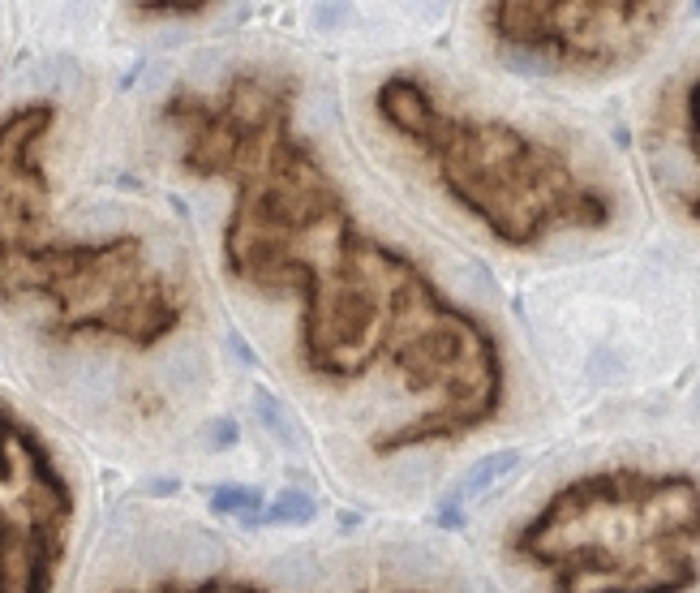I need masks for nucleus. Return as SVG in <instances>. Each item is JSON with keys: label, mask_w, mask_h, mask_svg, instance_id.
Here are the masks:
<instances>
[{"label": "nucleus", "mask_w": 700, "mask_h": 593, "mask_svg": "<svg viewBox=\"0 0 700 593\" xmlns=\"http://www.w3.org/2000/svg\"><path fill=\"white\" fill-rule=\"evenodd\" d=\"M224 559H228V550H224V542H219L215 533L194 529V533H185V538L177 542V568H185V572L215 577V572L224 568Z\"/></svg>", "instance_id": "obj_9"}, {"label": "nucleus", "mask_w": 700, "mask_h": 593, "mask_svg": "<svg viewBox=\"0 0 700 593\" xmlns=\"http://www.w3.org/2000/svg\"><path fill=\"white\" fill-rule=\"evenodd\" d=\"M378 112L387 116L395 130L413 133V138H434V130H439V116H434V103H430V95H425L417 83H404V78H391V83H383V91H378Z\"/></svg>", "instance_id": "obj_4"}, {"label": "nucleus", "mask_w": 700, "mask_h": 593, "mask_svg": "<svg viewBox=\"0 0 700 593\" xmlns=\"http://www.w3.org/2000/svg\"><path fill=\"white\" fill-rule=\"evenodd\" d=\"M439 525H447V529H460V525H464V516H460V511L452 508V503H447V508L439 511Z\"/></svg>", "instance_id": "obj_28"}, {"label": "nucleus", "mask_w": 700, "mask_h": 593, "mask_svg": "<svg viewBox=\"0 0 700 593\" xmlns=\"http://www.w3.org/2000/svg\"><path fill=\"white\" fill-rule=\"evenodd\" d=\"M318 516V503H314L310 491H297V486H284V491L271 499V508L262 511L267 525H310Z\"/></svg>", "instance_id": "obj_11"}, {"label": "nucleus", "mask_w": 700, "mask_h": 593, "mask_svg": "<svg viewBox=\"0 0 700 593\" xmlns=\"http://www.w3.org/2000/svg\"><path fill=\"white\" fill-rule=\"evenodd\" d=\"M237 439H241V426H237L232 417H215V422H211V447H215V452H228V447H237Z\"/></svg>", "instance_id": "obj_22"}, {"label": "nucleus", "mask_w": 700, "mask_h": 593, "mask_svg": "<svg viewBox=\"0 0 700 593\" xmlns=\"http://www.w3.org/2000/svg\"><path fill=\"white\" fill-rule=\"evenodd\" d=\"M520 464V452L516 447H503V452H486V456H477V461L460 473V481H456V491H452V499L447 503H472V499H481V494L494 486L499 478H507L511 469Z\"/></svg>", "instance_id": "obj_7"}, {"label": "nucleus", "mask_w": 700, "mask_h": 593, "mask_svg": "<svg viewBox=\"0 0 700 593\" xmlns=\"http://www.w3.org/2000/svg\"><path fill=\"white\" fill-rule=\"evenodd\" d=\"M588 379L593 383H623V370H619V357L610 348H598L588 357Z\"/></svg>", "instance_id": "obj_20"}, {"label": "nucleus", "mask_w": 700, "mask_h": 593, "mask_svg": "<svg viewBox=\"0 0 700 593\" xmlns=\"http://www.w3.org/2000/svg\"><path fill=\"white\" fill-rule=\"evenodd\" d=\"M147 491L155 494V499H168V494H177V491H180V481H177V478H155V481L147 486Z\"/></svg>", "instance_id": "obj_26"}, {"label": "nucleus", "mask_w": 700, "mask_h": 593, "mask_svg": "<svg viewBox=\"0 0 700 593\" xmlns=\"http://www.w3.org/2000/svg\"><path fill=\"white\" fill-rule=\"evenodd\" d=\"M434 473H439V464L425 461V456H417V461H408V464H395V473H391V478L413 491V486H425V481H434Z\"/></svg>", "instance_id": "obj_18"}, {"label": "nucleus", "mask_w": 700, "mask_h": 593, "mask_svg": "<svg viewBox=\"0 0 700 593\" xmlns=\"http://www.w3.org/2000/svg\"><path fill=\"white\" fill-rule=\"evenodd\" d=\"M696 142H700V133H696ZM696 211H700V202H696Z\"/></svg>", "instance_id": "obj_29"}, {"label": "nucleus", "mask_w": 700, "mask_h": 593, "mask_svg": "<svg viewBox=\"0 0 700 593\" xmlns=\"http://www.w3.org/2000/svg\"><path fill=\"white\" fill-rule=\"evenodd\" d=\"M323 577V559L314 550H284L276 563H271V580H276L284 593H306L318 585Z\"/></svg>", "instance_id": "obj_10"}, {"label": "nucleus", "mask_w": 700, "mask_h": 593, "mask_svg": "<svg viewBox=\"0 0 700 593\" xmlns=\"http://www.w3.org/2000/svg\"><path fill=\"white\" fill-rule=\"evenodd\" d=\"M503 65L511 73H520V78H554L559 73V52L554 48H511L507 44L503 52Z\"/></svg>", "instance_id": "obj_13"}, {"label": "nucleus", "mask_w": 700, "mask_h": 593, "mask_svg": "<svg viewBox=\"0 0 700 593\" xmlns=\"http://www.w3.org/2000/svg\"><path fill=\"white\" fill-rule=\"evenodd\" d=\"M563 215L580 219V224H602V219H606V202L598 194H571L568 207H563Z\"/></svg>", "instance_id": "obj_17"}, {"label": "nucleus", "mask_w": 700, "mask_h": 593, "mask_svg": "<svg viewBox=\"0 0 700 593\" xmlns=\"http://www.w3.org/2000/svg\"><path fill=\"white\" fill-rule=\"evenodd\" d=\"M163 374H168V383H172L177 392H190V387H198V383L207 379L202 353H198V348H177V353L168 357V365H163Z\"/></svg>", "instance_id": "obj_14"}, {"label": "nucleus", "mask_w": 700, "mask_h": 593, "mask_svg": "<svg viewBox=\"0 0 700 593\" xmlns=\"http://www.w3.org/2000/svg\"><path fill=\"white\" fill-rule=\"evenodd\" d=\"M649 516L662 529H679V533H696L700 529V491L687 478L662 481L649 499Z\"/></svg>", "instance_id": "obj_6"}, {"label": "nucleus", "mask_w": 700, "mask_h": 593, "mask_svg": "<svg viewBox=\"0 0 700 593\" xmlns=\"http://www.w3.org/2000/svg\"><path fill=\"white\" fill-rule=\"evenodd\" d=\"M456 276L464 280V288H472L481 301H494V296H499V284H494V276H490V267L481 263V258H464V263L456 267Z\"/></svg>", "instance_id": "obj_16"}, {"label": "nucleus", "mask_w": 700, "mask_h": 593, "mask_svg": "<svg viewBox=\"0 0 700 593\" xmlns=\"http://www.w3.org/2000/svg\"><path fill=\"white\" fill-rule=\"evenodd\" d=\"M228 348L237 353V362H241V365H258V357H254V348H249V345L241 340V331H228Z\"/></svg>", "instance_id": "obj_25"}, {"label": "nucleus", "mask_w": 700, "mask_h": 593, "mask_svg": "<svg viewBox=\"0 0 700 593\" xmlns=\"http://www.w3.org/2000/svg\"><path fill=\"white\" fill-rule=\"evenodd\" d=\"M138 14H147V17H198V14H207V5H138Z\"/></svg>", "instance_id": "obj_23"}, {"label": "nucleus", "mask_w": 700, "mask_h": 593, "mask_svg": "<svg viewBox=\"0 0 700 593\" xmlns=\"http://www.w3.org/2000/svg\"><path fill=\"white\" fill-rule=\"evenodd\" d=\"M56 125V103L31 99L0 116V258L26 249L52 202V181L39 164V142Z\"/></svg>", "instance_id": "obj_3"}, {"label": "nucleus", "mask_w": 700, "mask_h": 593, "mask_svg": "<svg viewBox=\"0 0 700 593\" xmlns=\"http://www.w3.org/2000/svg\"><path fill=\"white\" fill-rule=\"evenodd\" d=\"M73 486L44 434L0 404V593H52L65 559Z\"/></svg>", "instance_id": "obj_2"}, {"label": "nucleus", "mask_w": 700, "mask_h": 593, "mask_svg": "<svg viewBox=\"0 0 700 593\" xmlns=\"http://www.w3.org/2000/svg\"><path fill=\"white\" fill-rule=\"evenodd\" d=\"M314 17H318L323 31H331V26H340V17H348V5H318Z\"/></svg>", "instance_id": "obj_24"}, {"label": "nucleus", "mask_w": 700, "mask_h": 593, "mask_svg": "<svg viewBox=\"0 0 700 593\" xmlns=\"http://www.w3.org/2000/svg\"><path fill=\"white\" fill-rule=\"evenodd\" d=\"M627 585L619 580V572H602V568H580L563 580V593H623Z\"/></svg>", "instance_id": "obj_15"}, {"label": "nucleus", "mask_w": 700, "mask_h": 593, "mask_svg": "<svg viewBox=\"0 0 700 593\" xmlns=\"http://www.w3.org/2000/svg\"><path fill=\"white\" fill-rule=\"evenodd\" d=\"M442 568V555L425 542H395L383 550V572L391 580H430Z\"/></svg>", "instance_id": "obj_8"}, {"label": "nucleus", "mask_w": 700, "mask_h": 593, "mask_svg": "<svg viewBox=\"0 0 700 593\" xmlns=\"http://www.w3.org/2000/svg\"><path fill=\"white\" fill-rule=\"evenodd\" d=\"M0 296L48 301V331L61 340L116 335L133 348H151L180 323V301L147 267L138 237L14 249L0 258Z\"/></svg>", "instance_id": "obj_1"}, {"label": "nucleus", "mask_w": 700, "mask_h": 593, "mask_svg": "<svg viewBox=\"0 0 700 593\" xmlns=\"http://www.w3.org/2000/svg\"><path fill=\"white\" fill-rule=\"evenodd\" d=\"M456 593H494L486 585V580H472V577H464V580H456Z\"/></svg>", "instance_id": "obj_27"}, {"label": "nucleus", "mask_w": 700, "mask_h": 593, "mask_svg": "<svg viewBox=\"0 0 700 593\" xmlns=\"http://www.w3.org/2000/svg\"><path fill=\"white\" fill-rule=\"evenodd\" d=\"M224 56H219V52H202V56H198L194 61V73H190V78H194V83H219L224 86Z\"/></svg>", "instance_id": "obj_21"}, {"label": "nucleus", "mask_w": 700, "mask_h": 593, "mask_svg": "<svg viewBox=\"0 0 700 593\" xmlns=\"http://www.w3.org/2000/svg\"><path fill=\"white\" fill-rule=\"evenodd\" d=\"M254 417H258V426L276 439L279 447H293L297 443V422H293V413L284 409V400H276L271 392H254Z\"/></svg>", "instance_id": "obj_12"}, {"label": "nucleus", "mask_w": 700, "mask_h": 593, "mask_svg": "<svg viewBox=\"0 0 700 593\" xmlns=\"http://www.w3.org/2000/svg\"><path fill=\"white\" fill-rule=\"evenodd\" d=\"M494 31L503 34L511 48H550V5H524V0H503L494 9Z\"/></svg>", "instance_id": "obj_5"}, {"label": "nucleus", "mask_w": 700, "mask_h": 593, "mask_svg": "<svg viewBox=\"0 0 700 593\" xmlns=\"http://www.w3.org/2000/svg\"><path fill=\"white\" fill-rule=\"evenodd\" d=\"M340 121V103H335V95L331 91H314L310 95V125L314 130H331Z\"/></svg>", "instance_id": "obj_19"}]
</instances>
